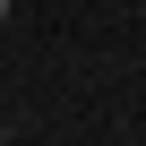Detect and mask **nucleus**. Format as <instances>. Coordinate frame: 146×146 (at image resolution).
<instances>
[{
  "label": "nucleus",
  "mask_w": 146,
  "mask_h": 146,
  "mask_svg": "<svg viewBox=\"0 0 146 146\" xmlns=\"http://www.w3.org/2000/svg\"><path fill=\"white\" fill-rule=\"evenodd\" d=\"M0 26H9V0H0Z\"/></svg>",
  "instance_id": "f257e3e1"
}]
</instances>
